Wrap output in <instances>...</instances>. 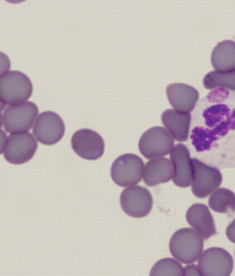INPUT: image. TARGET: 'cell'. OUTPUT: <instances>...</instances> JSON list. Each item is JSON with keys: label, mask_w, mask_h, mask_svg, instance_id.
<instances>
[{"label": "cell", "mask_w": 235, "mask_h": 276, "mask_svg": "<svg viewBox=\"0 0 235 276\" xmlns=\"http://www.w3.org/2000/svg\"><path fill=\"white\" fill-rule=\"evenodd\" d=\"M143 180L147 186H154L169 182L174 173L172 163L166 158L149 160L145 166Z\"/></svg>", "instance_id": "17"}, {"label": "cell", "mask_w": 235, "mask_h": 276, "mask_svg": "<svg viewBox=\"0 0 235 276\" xmlns=\"http://www.w3.org/2000/svg\"><path fill=\"white\" fill-rule=\"evenodd\" d=\"M203 83L207 89L219 87L235 90V69L228 71H211L204 76Z\"/></svg>", "instance_id": "20"}, {"label": "cell", "mask_w": 235, "mask_h": 276, "mask_svg": "<svg viewBox=\"0 0 235 276\" xmlns=\"http://www.w3.org/2000/svg\"><path fill=\"white\" fill-rule=\"evenodd\" d=\"M38 114L37 106L31 101L9 105L2 114L3 127L9 133L28 131Z\"/></svg>", "instance_id": "4"}, {"label": "cell", "mask_w": 235, "mask_h": 276, "mask_svg": "<svg viewBox=\"0 0 235 276\" xmlns=\"http://www.w3.org/2000/svg\"><path fill=\"white\" fill-rule=\"evenodd\" d=\"M183 275H202L198 266L195 264L190 265L183 268Z\"/></svg>", "instance_id": "22"}, {"label": "cell", "mask_w": 235, "mask_h": 276, "mask_svg": "<svg viewBox=\"0 0 235 276\" xmlns=\"http://www.w3.org/2000/svg\"><path fill=\"white\" fill-rule=\"evenodd\" d=\"M169 249L172 255L184 264L196 262L203 249L202 237L195 230L186 228L176 231L171 238Z\"/></svg>", "instance_id": "2"}, {"label": "cell", "mask_w": 235, "mask_h": 276, "mask_svg": "<svg viewBox=\"0 0 235 276\" xmlns=\"http://www.w3.org/2000/svg\"><path fill=\"white\" fill-rule=\"evenodd\" d=\"M166 94L174 109L189 113L194 110L199 97L194 87L181 83L169 84L166 88Z\"/></svg>", "instance_id": "14"}, {"label": "cell", "mask_w": 235, "mask_h": 276, "mask_svg": "<svg viewBox=\"0 0 235 276\" xmlns=\"http://www.w3.org/2000/svg\"><path fill=\"white\" fill-rule=\"evenodd\" d=\"M224 88L210 91L202 102L190 138L196 152L235 159V104Z\"/></svg>", "instance_id": "1"}, {"label": "cell", "mask_w": 235, "mask_h": 276, "mask_svg": "<svg viewBox=\"0 0 235 276\" xmlns=\"http://www.w3.org/2000/svg\"><path fill=\"white\" fill-rule=\"evenodd\" d=\"M170 157L174 167V183L182 188L190 186L193 180V170L187 147L182 143L176 144L171 150Z\"/></svg>", "instance_id": "13"}, {"label": "cell", "mask_w": 235, "mask_h": 276, "mask_svg": "<svg viewBox=\"0 0 235 276\" xmlns=\"http://www.w3.org/2000/svg\"><path fill=\"white\" fill-rule=\"evenodd\" d=\"M37 147L38 143L34 136L26 132L10 134L4 142L2 151L7 162L18 165L30 160Z\"/></svg>", "instance_id": "5"}, {"label": "cell", "mask_w": 235, "mask_h": 276, "mask_svg": "<svg viewBox=\"0 0 235 276\" xmlns=\"http://www.w3.org/2000/svg\"><path fill=\"white\" fill-rule=\"evenodd\" d=\"M120 201L123 211L134 218L147 216L153 205L152 196L150 191L139 185L124 189L121 194Z\"/></svg>", "instance_id": "10"}, {"label": "cell", "mask_w": 235, "mask_h": 276, "mask_svg": "<svg viewBox=\"0 0 235 276\" xmlns=\"http://www.w3.org/2000/svg\"><path fill=\"white\" fill-rule=\"evenodd\" d=\"M186 219L204 240L217 233L213 215L204 204L191 206L186 212Z\"/></svg>", "instance_id": "15"}, {"label": "cell", "mask_w": 235, "mask_h": 276, "mask_svg": "<svg viewBox=\"0 0 235 276\" xmlns=\"http://www.w3.org/2000/svg\"><path fill=\"white\" fill-rule=\"evenodd\" d=\"M208 205L215 212L233 214L235 212V194L228 189L219 188L209 196Z\"/></svg>", "instance_id": "19"}, {"label": "cell", "mask_w": 235, "mask_h": 276, "mask_svg": "<svg viewBox=\"0 0 235 276\" xmlns=\"http://www.w3.org/2000/svg\"><path fill=\"white\" fill-rule=\"evenodd\" d=\"M210 59L215 70L228 71L235 69V42L227 40L219 42L212 51Z\"/></svg>", "instance_id": "18"}, {"label": "cell", "mask_w": 235, "mask_h": 276, "mask_svg": "<svg viewBox=\"0 0 235 276\" xmlns=\"http://www.w3.org/2000/svg\"><path fill=\"white\" fill-rule=\"evenodd\" d=\"M64 132L65 126L62 118L51 111L40 113L32 129V133L36 139L46 145L59 142Z\"/></svg>", "instance_id": "9"}, {"label": "cell", "mask_w": 235, "mask_h": 276, "mask_svg": "<svg viewBox=\"0 0 235 276\" xmlns=\"http://www.w3.org/2000/svg\"><path fill=\"white\" fill-rule=\"evenodd\" d=\"M150 275L183 276V268L181 264L173 258L162 259L152 267Z\"/></svg>", "instance_id": "21"}, {"label": "cell", "mask_w": 235, "mask_h": 276, "mask_svg": "<svg viewBox=\"0 0 235 276\" xmlns=\"http://www.w3.org/2000/svg\"><path fill=\"white\" fill-rule=\"evenodd\" d=\"M144 163L138 156L131 153L118 157L113 162L110 174L113 182L121 187L133 186L142 180Z\"/></svg>", "instance_id": "6"}, {"label": "cell", "mask_w": 235, "mask_h": 276, "mask_svg": "<svg viewBox=\"0 0 235 276\" xmlns=\"http://www.w3.org/2000/svg\"><path fill=\"white\" fill-rule=\"evenodd\" d=\"M33 92L32 83L24 72L12 70L0 78L1 101L5 105H14L25 102Z\"/></svg>", "instance_id": "3"}, {"label": "cell", "mask_w": 235, "mask_h": 276, "mask_svg": "<svg viewBox=\"0 0 235 276\" xmlns=\"http://www.w3.org/2000/svg\"><path fill=\"white\" fill-rule=\"evenodd\" d=\"M226 234L228 239L235 243V218L227 227Z\"/></svg>", "instance_id": "23"}, {"label": "cell", "mask_w": 235, "mask_h": 276, "mask_svg": "<svg viewBox=\"0 0 235 276\" xmlns=\"http://www.w3.org/2000/svg\"><path fill=\"white\" fill-rule=\"evenodd\" d=\"M161 120L176 141L187 140L191 121L190 113L167 109L162 113Z\"/></svg>", "instance_id": "16"}, {"label": "cell", "mask_w": 235, "mask_h": 276, "mask_svg": "<svg viewBox=\"0 0 235 276\" xmlns=\"http://www.w3.org/2000/svg\"><path fill=\"white\" fill-rule=\"evenodd\" d=\"M192 192L198 198L206 197L221 184V173L217 168L206 165L196 158L192 159Z\"/></svg>", "instance_id": "8"}, {"label": "cell", "mask_w": 235, "mask_h": 276, "mask_svg": "<svg viewBox=\"0 0 235 276\" xmlns=\"http://www.w3.org/2000/svg\"><path fill=\"white\" fill-rule=\"evenodd\" d=\"M71 145L76 154L88 160L100 158L105 148L104 141L101 136L89 129L76 131L72 137Z\"/></svg>", "instance_id": "12"}, {"label": "cell", "mask_w": 235, "mask_h": 276, "mask_svg": "<svg viewBox=\"0 0 235 276\" xmlns=\"http://www.w3.org/2000/svg\"><path fill=\"white\" fill-rule=\"evenodd\" d=\"M198 264L204 276H228L233 267L231 255L225 249L216 247L205 250Z\"/></svg>", "instance_id": "11"}, {"label": "cell", "mask_w": 235, "mask_h": 276, "mask_svg": "<svg viewBox=\"0 0 235 276\" xmlns=\"http://www.w3.org/2000/svg\"><path fill=\"white\" fill-rule=\"evenodd\" d=\"M174 144L173 137L168 130L163 127H154L142 135L138 148L146 158L152 159L168 154Z\"/></svg>", "instance_id": "7"}]
</instances>
